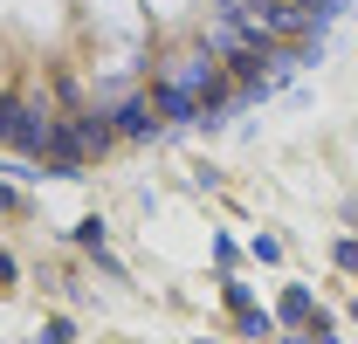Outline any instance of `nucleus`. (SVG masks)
Masks as SVG:
<instances>
[{
  "label": "nucleus",
  "instance_id": "f257e3e1",
  "mask_svg": "<svg viewBox=\"0 0 358 344\" xmlns=\"http://www.w3.org/2000/svg\"><path fill=\"white\" fill-rule=\"evenodd\" d=\"M0 145H14L28 159H55L62 152V117H48L35 103H0Z\"/></svg>",
  "mask_w": 358,
  "mask_h": 344
},
{
  "label": "nucleus",
  "instance_id": "f03ea898",
  "mask_svg": "<svg viewBox=\"0 0 358 344\" xmlns=\"http://www.w3.org/2000/svg\"><path fill=\"white\" fill-rule=\"evenodd\" d=\"M159 83H166V89H186V96L207 103V96L221 89V55H214V48H179V55H166ZM200 117H207V110H200Z\"/></svg>",
  "mask_w": 358,
  "mask_h": 344
},
{
  "label": "nucleus",
  "instance_id": "7ed1b4c3",
  "mask_svg": "<svg viewBox=\"0 0 358 344\" xmlns=\"http://www.w3.org/2000/svg\"><path fill=\"white\" fill-rule=\"evenodd\" d=\"M152 103H159V117H173V124H200V110H207V103H200V96H186V89H152Z\"/></svg>",
  "mask_w": 358,
  "mask_h": 344
},
{
  "label": "nucleus",
  "instance_id": "20e7f679",
  "mask_svg": "<svg viewBox=\"0 0 358 344\" xmlns=\"http://www.w3.org/2000/svg\"><path fill=\"white\" fill-rule=\"evenodd\" d=\"M117 131H131V138H145V131H159V103H152V96H131V103L117 110Z\"/></svg>",
  "mask_w": 358,
  "mask_h": 344
},
{
  "label": "nucleus",
  "instance_id": "39448f33",
  "mask_svg": "<svg viewBox=\"0 0 358 344\" xmlns=\"http://www.w3.org/2000/svg\"><path fill=\"white\" fill-rule=\"evenodd\" d=\"M282 317H289V324H310L317 310H310V289H289V296H282Z\"/></svg>",
  "mask_w": 358,
  "mask_h": 344
}]
</instances>
